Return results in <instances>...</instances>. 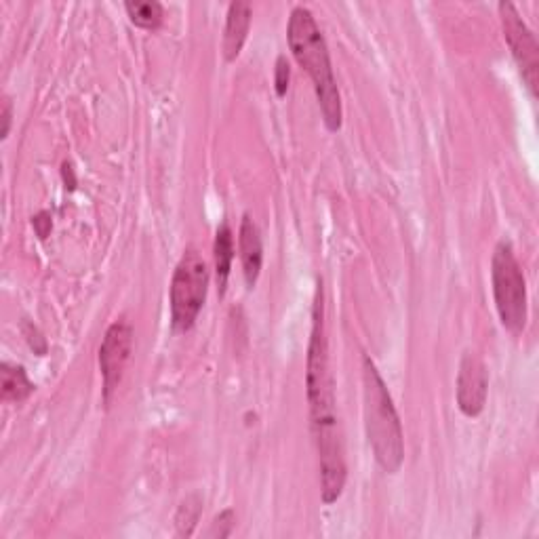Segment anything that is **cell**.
Returning <instances> with one entry per match:
<instances>
[{
  "mask_svg": "<svg viewBox=\"0 0 539 539\" xmlns=\"http://www.w3.org/2000/svg\"><path fill=\"white\" fill-rule=\"evenodd\" d=\"M287 41L295 62L312 78L318 106H321L327 129L333 133L339 131L342 129L344 112H342V97H339L337 81L333 76L331 55L321 28H318L314 15L306 7L293 9L289 17Z\"/></svg>",
  "mask_w": 539,
  "mask_h": 539,
  "instance_id": "cell-1",
  "label": "cell"
},
{
  "mask_svg": "<svg viewBox=\"0 0 539 539\" xmlns=\"http://www.w3.org/2000/svg\"><path fill=\"white\" fill-rule=\"evenodd\" d=\"M363 403L365 430L375 462L384 472L396 474L405 459L403 426L384 379L369 356L363 358Z\"/></svg>",
  "mask_w": 539,
  "mask_h": 539,
  "instance_id": "cell-2",
  "label": "cell"
},
{
  "mask_svg": "<svg viewBox=\"0 0 539 539\" xmlns=\"http://www.w3.org/2000/svg\"><path fill=\"white\" fill-rule=\"evenodd\" d=\"M314 323L312 337L308 348V371H306V386H308V403L312 413V428L333 426L337 424L335 413V384L329 369V348H327V333H325V306H323V289H318L314 302Z\"/></svg>",
  "mask_w": 539,
  "mask_h": 539,
  "instance_id": "cell-3",
  "label": "cell"
},
{
  "mask_svg": "<svg viewBox=\"0 0 539 539\" xmlns=\"http://www.w3.org/2000/svg\"><path fill=\"white\" fill-rule=\"evenodd\" d=\"M493 297L499 321L512 333L521 335L527 327V283L521 264L508 243H499L491 259Z\"/></svg>",
  "mask_w": 539,
  "mask_h": 539,
  "instance_id": "cell-4",
  "label": "cell"
},
{
  "mask_svg": "<svg viewBox=\"0 0 539 539\" xmlns=\"http://www.w3.org/2000/svg\"><path fill=\"white\" fill-rule=\"evenodd\" d=\"M209 266L196 249H188L173 272L169 289L171 327L175 333H188L201 314L209 291Z\"/></svg>",
  "mask_w": 539,
  "mask_h": 539,
  "instance_id": "cell-5",
  "label": "cell"
},
{
  "mask_svg": "<svg viewBox=\"0 0 539 539\" xmlns=\"http://www.w3.org/2000/svg\"><path fill=\"white\" fill-rule=\"evenodd\" d=\"M499 17H502L506 43L512 51L514 62L521 70L523 81L533 97H537V83H539V45L535 41V34L523 22L521 13L516 11L512 3H499Z\"/></svg>",
  "mask_w": 539,
  "mask_h": 539,
  "instance_id": "cell-6",
  "label": "cell"
},
{
  "mask_svg": "<svg viewBox=\"0 0 539 539\" xmlns=\"http://www.w3.org/2000/svg\"><path fill=\"white\" fill-rule=\"evenodd\" d=\"M314 441L321 462V497L325 504H335L346 487V459L339 426L314 428Z\"/></svg>",
  "mask_w": 539,
  "mask_h": 539,
  "instance_id": "cell-7",
  "label": "cell"
},
{
  "mask_svg": "<svg viewBox=\"0 0 539 539\" xmlns=\"http://www.w3.org/2000/svg\"><path fill=\"white\" fill-rule=\"evenodd\" d=\"M133 348V327L125 321H116L106 331V337L99 348V369L104 379V401L110 403L112 394L121 386L127 363Z\"/></svg>",
  "mask_w": 539,
  "mask_h": 539,
  "instance_id": "cell-8",
  "label": "cell"
},
{
  "mask_svg": "<svg viewBox=\"0 0 539 539\" xmlns=\"http://www.w3.org/2000/svg\"><path fill=\"white\" fill-rule=\"evenodd\" d=\"M457 407L466 417H478L487 405L489 375L481 358L466 354L457 373Z\"/></svg>",
  "mask_w": 539,
  "mask_h": 539,
  "instance_id": "cell-9",
  "label": "cell"
},
{
  "mask_svg": "<svg viewBox=\"0 0 539 539\" xmlns=\"http://www.w3.org/2000/svg\"><path fill=\"white\" fill-rule=\"evenodd\" d=\"M238 249H241L247 287L253 289L257 285L259 272H262L264 247H262V236H259V228L255 226V222L249 215L243 217L241 232H238Z\"/></svg>",
  "mask_w": 539,
  "mask_h": 539,
  "instance_id": "cell-10",
  "label": "cell"
},
{
  "mask_svg": "<svg viewBox=\"0 0 539 539\" xmlns=\"http://www.w3.org/2000/svg\"><path fill=\"white\" fill-rule=\"evenodd\" d=\"M249 28H251V5L236 0V3L228 7V19H226V30H224L226 62H234V59L241 55L247 43Z\"/></svg>",
  "mask_w": 539,
  "mask_h": 539,
  "instance_id": "cell-11",
  "label": "cell"
},
{
  "mask_svg": "<svg viewBox=\"0 0 539 539\" xmlns=\"http://www.w3.org/2000/svg\"><path fill=\"white\" fill-rule=\"evenodd\" d=\"M234 259V238L228 224H222L215 234V276H217V289L219 295L226 293L230 268Z\"/></svg>",
  "mask_w": 539,
  "mask_h": 539,
  "instance_id": "cell-12",
  "label": "cell"
},
{
  "mask_svg": "<svg viewBox=\"0 0 539 539\" xmlns=\"http://www.w3.org/2000/svg\"><path fill=\"white\" fill-rule=\"evenodd\" d=\"M0 388H3V398L11 403H24L34 392V384L28 379L24 367L3 363L0 367Z\"/></svg>",
  "mask_w": 539,
  "mask_h": 539,
  "instance_id": "cell-13",
  "label": "cell"
},
{
  "mask_svg": "<svg viewBox=\"0 0 539 539\" xmlns=\"http://www.w3.org/2000/svg\"><path fill=\"white\" fill-rule=\"evenodd\" d=\"M125 11L131 22L142 30H156L165 17L163 5L156 0H127Z\"/></svg>",
  "mask_w": 539,
  "mask_h": 539,
  "instance_id": "cell-14",
  "label": "cell"
},
{
  "mask_svg": "<svg viewBox=\"0 0 539 539\" xmlns=\"http://www.w3.org/2000/svg\"><path fill=\"white\" fill-rule=\"evenodd\" d=\"M201 506H203V502L198 495L186 497L182 506H179V510L175 514V527H177L179 537H190L194 533L198 518H201Z\"/></svg>",
  "mask_w": 539,
  "mask_h": 539,
  "instance_id": "cell-15",
  "label": "cell"
},
{
  "mask_svg": "<svg viewBox=\"0 0 539 539\" xmlns=\"http://www.w3.org/2000/svg\"><path fill=\"white\" fill-rule=\"evenodd\" d=\"M234 523H236V516H234V510H224L219 516H215V521L211 525V531H209V537H228L234 529Z\"/></svg>",
  "mask_w": 539,
  "mask_h": 539,
  "instance_id": "cell-16",
  "label": "cell"
},
{
  "mask_svg": "<svg viewBox=\"0 0 539 539\" xmlns=\"http://www.w3.org/2000/svg\"><path fill=\"white\" fill-rule=\"evenodd\" d=\"M289 78H291V66H289V62H287V57L281 55V57L276 59V78H274L276 95H278V97H285V95H287Z\"/></svg>",
  "mask_w": 539,
  "mask_h": 539,
  "instance_id": "cell-17",
  "label": "cell"
},
{
  "mask_svg": "<svg viewBox=\"0 0 539 539\" xmlns=\"http://www.w3.org/2000/svg\"><path fill=\"white\" fill-rule=\"evenodd\" d=\"M24 335H26V339H28L30 348H32L38 356H45V354H47V339L41 335V331H38L34 325L26 323V325H24Z\"/></svg>",
  "mask_w": 539,
  "mask_h": 539,
  "instance_id": "cell-18",
  "label": "cell"
},
{
  "mask_svg": "<svg viewBox=\"0 0 539 539\" xmlns=\"http://www.w3.org/2000/svg\"><path fill=\"white\" fill-rule=\"evenodd\" d=\"M32 224H34V230L36 234L41 236V238H47L51 228H53V222H51V215L47 211H41L38 213L34 219H32Z\"/></svg>",
  "mask_w": 539,
  "mask_h": 539,
  "instance_id": "cell-19",
  "label": "cell"
},
{
  "mask_svg": "<svg viewBox=\"0 0 539 539\" xmlns=\"http://www.w3.org/2000/svg\"><path fill=\"white\" fill-rule=\"evenodd\" d=\"M11 123H13V106H11V99L5 97L3 99V131H0V137H3V139L9 137Z\"/></svg>",
  "mask_w": 539,
  "mask_h": 539,
  "instance_id": "cell-20",
  "label": "cell"
},
{
  "mask_svg": "<svg viewBox=\"0 0 539 539\" xmlns=\"http://www.w3.org/2000/svg\"><path fill=\"white\" fill-rule=\"evenodd\" d=\"M64 171V179H66V188H70V190H74V186H76V177H74V171H72V165L70 163H64V167H62Z\"/></svg>",
  "mask_w": 539,
  "mask_h": 539,
  "instance_id": "cell-21",
  "label": "cell"
}]
</instances>
